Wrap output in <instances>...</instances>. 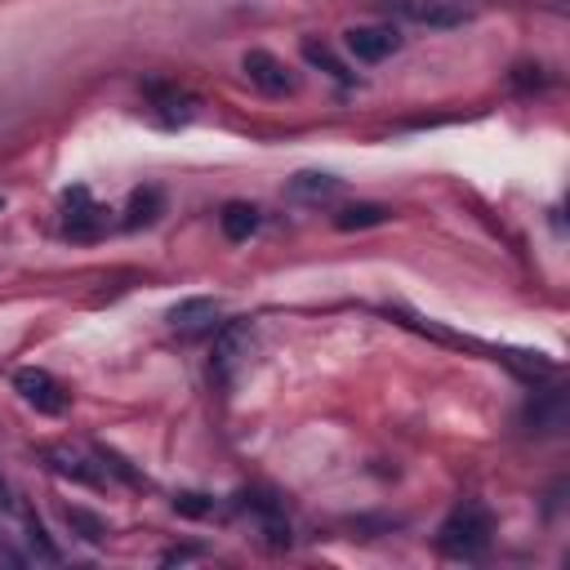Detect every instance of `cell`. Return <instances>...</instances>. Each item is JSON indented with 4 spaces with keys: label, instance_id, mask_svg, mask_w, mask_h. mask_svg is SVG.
<instances>
[{
    "label": "cell",
    "instance_id": "6da1fadb",
    "mask_svg": "<svg viewBox=\"0 0 570 570\" xmlns=\"http://www.w3.org/2000/svg\"><path fill=\"white\" fill-rule=\"evenodd\" d=\"M436 548L454 561H476L485 548H490V512L481 503H463L454 508L441 530H436Z\"/></svg>",
    "mask_w": 570,
    "mask_h": 570
},
{
    "label": "cell",
    "instance_id": "7a4b0ae2",
    "mask_svg": "<svg viewBox=\"0 0 570 570\" xmlns=\"http://www.w3.org/2000/svg\"><path fill=\"white\" fill-rule=\"evenodd\" d=\"M392 13H401L405 22L414 27H436V31H450V27H463L476 18V0H383Z\"/></svg>",
    "mask_w": 570,
    "mask_h": 570
},
{
    "label": "cell",
    "instance_id": "3957f363",
    "mask_svg": "<svg viewBox=\"0 0 570 570\" xmlns=\"http://www.w3.org/2000/svg\"><path fill=\"white\" fill-rule=\"evenodd\" d=\"M45 459H49V468H53L58 476H67V481H76V485H89V490L111 485V472H107V459H102V454L94 459V454H85V450H76V445H49Z\"/></svg>",
    "mask_w": 570,
    "mask_h": 570
},
{
    "label": "cell",
    "instance_id": "277c9868",
    "mask_svg": "<svg viewBox=\"0 0 570 570\" xmlns=\"http://www.w3.org/2000/svg\"><path fill=\"white\" fill-rule=\"evenodd\" d=\"M13 392L36 410V414H62L67 410V392H62V383L49 374V370H18L13 374Z\"/></svg>",
    "mask_w": 570,
    "mask_h": 570
},
{
    "label": "cell",
    "instance_id": "5b68a950",
    "mask_svg": "<svg viewBox=\"0 0 570 570\" xmlns=\"http://www.w3.org/2000/svg\"><path fill=\"white\" fill-rule=\"evenodd\" d=\"M165 321H169V330H174V334H183V338H196V334H214V330H218V321H223V303H218V298H205V294H196V298H183V303H174Z\"/></svg>",
    "mask_w": 570,
    "mask_h": 570
},
{
    "label": "cell",
    "instance_id": "8992f818",
    "mask_svg": "<svg viewBox=\"0 0 570 570\" xmlns=\"http://www.w3.org/2000/svg\"><path fill=\"white\" fill-rule=\"evenodd\" d=\"M240 71H245V80L254 85V89H263V94H294V71L276 58V53H267V49H249L245 58H240Z\"/></svg>",
    "mask_w": 570,
    "mask_h": 570
},
{
    "label": "cell",
    "instance_id": "52a82bcc",
    "mask_svg": "<svg viewBox=\"0 0 570 570\" xmlns=\"http://www.w3.org/2000/svg\"><path fill=\"white\" fill-rule=\"evenodd\" d=\"M142 98H147V111L169 129H178V125H187L196 116V98L187 89H178V85H156L151 80V85H142Z\"/></svg>",
    "mask_w": 570,
    "mask_h": 570
},
{
    "label": "cell",
    "instance_id": "ba28073f",
    "mask_svg": "<svg viewBox=\"0 0 570 570\" xmlns=\"http://www.w3.org/2000/svg\"><path fill=\"white\" fill-rule=\"evenodd\" d=\"M343 49L356 62H383L401 49V31H392V27H352V31H343Z\"/></svg>",
    "mask_w": 570,
    "mask_h": 570
},
{
    "label": "cell",
    "instance_id": "9c48e42d",
    "mask_svg": "<svg viewBox=\"0 0 570 570\" xmlns=\"http://www.w3.org/2000/svg\"><path fill=\"white\" fill-rule=\"evenodd\" d=\"M249 343H254L249 325H240V321L218 325V338H214V374H218V379H232V365H236L240 356H249Z\"/></svg>",
    "mask_w": 570,
    "mask_h": 570
},
{
    "label": "cell",
    "instance_id": "30bf717a",
    "mask_svg": "<svg viewBox=\"0 0 570 570\" xmlns=\"http://www.w3.org/2000/svg\"><path fill=\"white\" fill-rule=\"evenodd\" d=\"M294 200H330L334 191H338V178L334 174H316V169H303V174H294L289 178V187H285Z\"/></svg>",
    "mask_w": 570,
    "mask_h": 570
},
{
    "label": "cell",
    "instance_id": "8fae6325",
    "mask_svg": "<svg viewBox=\"0 0 570 570\" xmlns=\"http://www.w3.org/2000/svg\"><path fill=\"white\" fill-rule=\"evenodd\" d=\"M98 232V209L89 205V191L76 187L67 191V236H94Z\"/></svg>",
    "mask_w": 570,
    "mask_h": 570
},
{
    "label": "cell",
    "instance_id": "7c38bea8",
    "mask_svg": "<svg viewBox=\"0 0 570 570\" xmlns=\"http://www.w3.org/2000/svg\"><path fill=\"white\" fill-rule=\"evenodd\" d=\"M218 227H223V236H227V240H249V236H254V227H258V209H254V205H245V200H232V205H223Z\"/></svg>",
    "mask_w": 570,
    "mask_h": 570
},
{
    "label": "cell",
    "instance_id": "4fadbf2b",
    "mask_svg": "<svg viewBox=\"0 0 570 570\" xmlns=\"http://www.w3.org/2000/svg\"><path fill=\"white\" fill-rule=\"evenodd\" d=\"M392 214L383 209V205H347V209H338L334 214V227L338 232H361V227H383Z\"/></svg>",
    "mask_w": 570,
    "mask_h": 570
},
{
    "label": "cell",
    "instance_id": "5bb4252c",
    "mask_svg": "<svg viewBox=\"0 0 570 570\" xmlns=\"http://www.w3.org/2000/svg\"><path fill=\"white\" fill-rule=\"evenodd\" d=\"M160 191L156 187H142V191H134L129 196V214H125V227H147V223H156V214H160Z\"/></svg>",
    "mask_w": 570,
    "mask_h": 570
},
{
    "label": "cell",
    "instance_id": "9a60e30c",
    "mask_svg": "<svg viewBox=\"0 0 570 570\" xmlns=\"http://www.w3.org/2000/svg\"><path fill=\"white\" fill-rule=\"evenodd\" d=\"M303 58H307L312 67H325V71H330L338 85H352V71H347V67H343V62H338V58H334L325 45H316V40H303Z\"/></svg>",
    "mask_w": 570,
    "mask_h": 570
},
{
    "label": "cell",
    "instance_id": "2e32d148",
    "mask_svg": "<svg viewBox=\"0 0 570 570\" xmlns=\"http://www.w3.org/2000/svg\"><path fill=\"white\" fill-rule=\"evenodd\" d=\"M67 525H80L85 539H102V534H107V525H102L94 512H85V508H67Z\"/></svg>",
    "mask_w": 570,
    "mask_h": 570
},
{
    "label": "cell",
    "instance_id": "e0dca14e",
    "mask_svg": "<svg viewBox=\"0 0 570 570\" xmlns=\"http://www.w3.org/2000/svg\"><path fill=\"white\" fill-rule=\"evenodd\" d=\"M174 508H178V512H187V517H205L214 503H209L205 494H178V499H174Z\"/></svg>",
    "mask_w": 570,
    "mask_h": 570
},
{
    "label": "cell",
    "instance_id": "ac0fdd59",
    "mask_svg": "<svg viewBox=\"0 0 570 570\" xmlns=\"http://www.w3.org/2000/svg\"><path fill=\"white\" fill-rule=\"evenodd\" d=\"M0 209H4V196H0Z\"/></svg>",
    "mask_w": 570,
    "mask_h": 570
}]
</instances>
